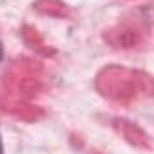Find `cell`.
Segmentation results:
<instances>
[{"label":"cell","instance_id":"6da1fadb","mask_svg":"<svg viewBox=\"0 0 154 154\" xmlns=\"http://www.w3.org/2000/svg\"><path fill=\"white\" fill-rule=\"evenodd\" d=\"M0 154H4V149H2V138H0Z\"/></svg>","mask_w":154,"mask_h":154},{"label":"cell","instance_id":"7a4b0ae2","mask_svg":"<svg viewBox=\"0 0 154 154\" xmlns=\"http://www.w3.org/2000/svg\"><path fill=\"white\" fill-rule=\"evenodd\" d=\"M2 56H4V54H2V45H0V59H2Z\"/></svg>","mask_w":154,"mask_h":154}]
</instances>
